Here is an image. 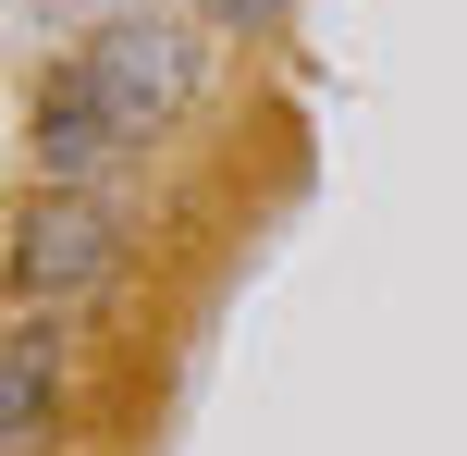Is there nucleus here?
<instances>
[{
    "label": "nucleus",
    "mask_w": 467,
    "mask_h": 456,
    "mask_svg": "<svg viewBox=\"0 0 467 456\" xmlns=\"http://www.w3.org/2000/svg\"><path fill=\"white\" fill-rule=\"evenodd\" d=\"M87 87H99V111H111V136L123 148H148V136H172V111L197 99V25H172V13H123V25H99L87 49Z\"/></svg>",
    "instance_id": "nucleus-1"
},
{
    "label": "nucleus",
    "mask_w": 467,
    "mask_h": 456,
    "mask_svg": "<svg viewBox=\"0 0 467 456\" xmlns=\"http://www.w3.org/2000/svg\"><path fill=\"white\" fill-rule=\"evenodd\" d=\"M111 271H123V210L99 186L25 210V235H13V296H25V309H87Z\"/></svg>",
    "instance_id": "nucleus-2"
},
{
    "label": "nucleus",
    "mask_w": 467,
    "mask_h": 456,
    "mask_svg": "<svg viewBox=\"0 0 467 456\" xmlns=\"http://www.w3.org/2000/svg\"><path fill=\"white\" fill-rule=\"evenodd\" d=\"M62 383H74L62 309H25L13 334H0V456H49V419H62Z\"/></svg>",
    "instance_id": "nucleus-3"
},
{
    "label": "nucleus",
    "mask_w": 467,
    "mask_h": 456,
    "mask_svg": "<svg viewBox=\"0 0 467 456\" xmlns=\"http://www.w3.org/2000/svg\"><path fill=\"white\" fill-rule=\"evenodd\" d=\"M111 161H123L111 111H99L87 62H62V74H49V99H37V173H49V197H87V186H99Z\"/></svg>",
    "instance_id": "nucleus-4"
},
{
    "label": "nucleus",
    "mask_w": 467,
    "mask_h": 456,
    "mask_svg": "<svg viewBox=\"0 0 467 456\" xmlns=\"http://www.w3.org/2000/svg\"><path fill=\"white\" fill-rule=\"evenodd\" d=\"M197 13L234 25V37H271V25H283V0H197Z\"/></svg>",
    "instance_id": "nucleus-5"
}]
</instances>
